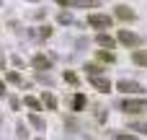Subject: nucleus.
<instances>
[{
  "mask_svg": "<svg viewBox=\"0 0 147 140\" xmlns=\"http://www.w3.org/2000/svg\"><path fill=\"white\" fill-rule=\"evenodd\" d=\"M119 109L124 114H145L147 112V99H121L119 101Z\"/></svg>",
  "mask_w": 147,
  "mask_h": 140,
  "instance_id": "nucleus-1",
  "label": "nucleus"
},
{
  "mask_svg": "<svg viewBox=\"0 0 147 140\" xmlns=\"http://www.w3.org/2000/svg\"><path fill=\"white\" fill-rule=\"evenodd\" d=\"M116 91H121V94H127V96H140V94H145V86L137 83V81L121 78V81L116 83Z\"/></svg>",
  "mask_w": 147,
  "mask_h": 140,
  "instance_id": "nucleus-2",
  "label": "nucleus"
},
{
  "mask_svg": "<svg viewBox=\"0 0 147 140\" xmlns=\"http://www.w3.org/2000/svg\"><path fill=\"white\" fill-rule=\"evenodd\" d=\"M88 26L103 31V29H111V26H114V18L106 16V13H90V16H88Z\"/></svg>",
  "mask_w": 147,
  "mask_h": 140,
  "instance_id": "nucleus-3",
  "label": "nucleus"
},
{
  "mask_svg": "<svg viewBox=\"0 0 147 140\" xmlns=\"http://www.w3.org/2000/svg\"><path fill=\"white\" fill-rule=\"evenodd\" d=\"M116 42H119V44H124V47H129V49H132V47H140V44H142V39H140L134 31H127V29H121V31H119Z\"/></svg>",
  "mask_w": 147,
  "mask_h": 140,
  "instance_id": "nucleus-4",
  "label": "nucleus"
},
{
  "mask_svg": "<svg viewBox=\"0 0 147 140\" xmlns=\"http://www.w3.org/2000/svg\"><path fill=\"white\" fill-rule=\"evenodd\" d=\"M31 68L39 70V73H41V70H52V60H49L47 55H34V57H31Z\"/></svg>",
  "mask_w": 147,
  "mask_h": 140,
  "instance_id": "nucleus-5",
  "label": "nucleus"
},
{
  "mask_svg": "<svg viewBox=\"0 0 147 140\" xmlns=\"http://www.w3.org/2000/svg\"><path fill=\"white\" fill-rule=\"evenodd\" d=\"M114 16H116V18H121V21H127V23H132V21L137 18V13H134V10L129 8V5H116Z\"/></svg>",
  "mask_w": 147,
  "mask_h": 140,
  "instance_id": "nucleus-6",
  "label": "nucleus"
},
{
  "mask_svg": "<svg viewBox=\"0 0 147 140\" xmlns=\"http://www.w3.org/2000/svg\"><path fill=\"white\" fill-rule=\"evenodd\" d=\"M90 86H93L96 91H101V94H109V91H111V81H109V78H103V75L90 78Z\"/></svg>",
  "mask_w": 147,
  "mask_h": 140,
  "instance_id": "nucleus-7",
  "label": "nucleus"
},
{
  "mask_svg": "<svg viewBox=\"0 0 147 140\" xmlns=\"http://www.w3.org/2000/svg\"><path fill=\"white\" fill-rule=\"evenodd\" d=\"M83 70H85V75H88V78H98V75H103V68H101V65H96V62H85V65H83Z\"/></svg>",
  "mask_w": 147,
  "mask_h": 140,
  "instance_id": "nucleus-8",
  "label": "nucleus"
},
{
  "mask_svg": "<svg viewBox=\"0 0 147 140\" xmlns=\"http://www.w3.org/2000/svg\"><path fill=\"white\" fill-rule=\"evenodd\" d=\"M96 42H98L101 47H106V49H114V47H116V39H114L111 34H98Z\"/></svg>",
  "mask_w": 147,
  "mask_h": 140,
  "instance_id": "nucleus-9",
  "label": "nucleus"
},
{
  "mask_svg": "<svg viewBox=\"0 0 147 140\" xmlns=\"http://www.w3.org/2000/svg\"><path fill=\"white\" fill-rule=\"evenodd\" d=\"M132 62L147 68V49H134V52H132Z\"/></svg>",
  "mask_w": 147,
  "mask_h": 140,
  "instance_id": "nucleus-10",
  "label": "nucleus"
},
{
  "mask_svg": "<svg viewBox=\"0 0 147 140\" xmlns=\"http://www.w3.org/2000/svg\"><path fill=\"white\" fill-rule=\"evenodd\" d=\"M85 104H88V99H85L83 94H75V99H72V112H83Z\"/></svg>",
  "mask_w": 147,
  "mask_h": 140,
  "instance_id": "nucleus-11",
  "label": "nucleus"
},
{
  "mask_svg": "<svg viewBox=\"0 0 147 140\" xmlns=\"http://www.w3.org/2000/svg\"><path fill=\"white\" fill-rule=\"evenodd\" d=\"M28 122H31V125H34L39 132H44V130H47V125H44V120H41L39 114H28Z\"/></svg>",
  "mask_w": 147,
  "mask_h": 140,
  "instance_id": "nucleus-12",
  "label": "nucleus"
},
{
  "mask_svg": "<svg viewBox=\"0 0 147 140\" xmlns=\"http://www.w3.org/2000/svg\"><path fill=\"white\" fill-rule=\"evenodd\" d=\"M41 101H44V104H47V107H49V109H52V112H54V109H57V99H54V96H52V94H41Z\"/></svg>",
  "mask_w": 147,
  "mask_h": 140,
  "instance_id": "nucleus-13",
  "label": "nucleus"
},
{
  "mask_svg": "<svg viewBox=\"0 0 147 140\" xmlns=\"http://www.w3.org/2000/svg\"><path fill=\"white\" fill-rule=\"evenodd\" d=\"M72 5L75 8H96L98 0H72Z\"/></svg>",
  "mask_w": 147,
  "mask_h": 140,
  "instance_id": "nucleus-14",
  "label": "nucleus"
},
{
  "mask_svg": "<svg viewBox=\"0 0 147 140\" xmlns=\"http://www.w3.org/2000/svg\"><path fill=\"white\" fill-rule=\"evenodd\" d=\"M129 127L140 135H147V122H129Z\"/></svg>",
  "mask_w": 147,
  "mask_h": 140,
  "instance_id": "nucleus-15",
  "label": "nucleus"
},
{
  "mask_svg": "<svg viewBox=\"0 0 147 140\" xmlns=\"http://www.w3.org/2000/svg\"><path fill=\"white\" fill-rule=\"evenodd\" d=\"M98 60H103V62H114L116 55H114V52H98Z\"/></svg>",
  "mask_w": 147,
  "mask_h": 140,
  "instance_id": "nucleus-16",
  "label": "nucleus"
},
{
  "mask_svg": "<svg viewBox=\"0 0 147 140\" xmlns=\"http://www.w3.org/2000/svg\"><path fill=\"white\" fill-rule=\"evenodd\" d=\"M26 107H28V109H34V112H41V104H39L36 99H28V96H26Z\"/></svg>",
  "mask_w": 147,
  "mask_h": 140,
  "instance_id": "nucleus-17",
  "label": "nucleus"
},
{
  "mask_svg": "<svg viewBox=\"0 0 147 140\" xmlns=\"http://www.w3.org/2000/svg\"><path fill=\"white\" fill-rule=\"evenodd\" d=\"M5 81H8V83H23L18 73H5Z\"/></svg>",
  "mask_w": 147,
  "mask_h": 140,
  "instance_id": "nucleus-18",
  "label": "nucleus"
},
{
  "mask_svg": "<svg viewBox=\"0 0 147 140\" xmlns=\"http://www.w3.org/2000/svg\"><path fill=\"white\" fill-rule=\"evenodd\" d=\"M62 78H65V81H67V83H72V86H75V83H78V75H75V73H72V70H65V75H62Z\"/></svg>",
  "mask_w": 147,
  "mask_h": 140,
  "instance_id": "nucleus-19",
  "label": "nucleus"
},
{
  "mask_svg": "<svg viewBox=\"0 0 147 140\" xmlns=\"http://www.w3.org/2000/svg\"><path fill=\"white\" fill-rule=\"evenodd\" d=\"M111 138L114 140H137L134 135H124V132H111Z\"/></svg>",
  "mask_w": 147,
  "mask_h": 140,
  "instance_id": "nucleus-20",
  "label": "nucleus"
},
{
  "mask_svg": "<svg viewBox=\"0 0 147 140\" xmlns=\"http://www.w3.org/2000/svg\"><path fill=\"white\" fill-rule=\"evenodd\" d=\"M59 23H65V26L72 23V16H70V13H59Z\"/></svg>",
  "mask_w": 147,
  "mask_h": 140,
  "instance_id": "nucleus-21",
  "label": "nucleus"
},
{
  "mask_svg": "<svg viewBox=\"0 0 147 140\" xmlns=\"http://www.w3.org/2000/svg\"><path fill=\"white\" fill-rule=\"evenodd\" d=\"M16 130H18V138H28V132H26V125H18V127H16Z\"/></svg>",
  "mask_w": 147,
  "mask_h": 140,
  "instance_id": "nucleus-22",
  "label": "nucleus"
},
{
  "mask_svg": "<svg viewBox=\"0 0 147 140\" xmlns=\"http://www.w3.org/2000/svg\"><path fill=\"white\" fill-rule=\"evenodd\" d=\"M39 34H41L44 39H47V36H52V26H41V31H39Z\"/></svg>",
  "mask_w": 147,
  "mask_h": 140,
  "instance_id": "nucleus-23",
  "label": "nucleus"
},
{
  "mask_svg": "<svg viewBox=\"0 0 147 140\" xmlns=\"http://www.w3.org/2000/svg\"><path fill=\"white\" fill-rule=\"evenodd\" d=\"M57 5H62V8H70V5H72V0H57Z\"/></svg>",
  "mask_w": 147,
  "mask_h": 140,
  "instance_id": "nucleus-24",
  "label": "nucleus"
},
{
  "mask_svg": "<svg viewBox=\"0 0 147 140\" xmlns=\"http://www.w3.org/2000/svg\"><path fill=\"white\" fill-rule=\"evenodd\" d=\"M5 94H8V91H5V83L0 81V96H5Z\"/></svg>",
  "mask_w": 147,
  "mask_h": 140,
  "instance_id": "nucleus-25",
  "label": "nucleus"
},
{
  "mask_svg": "<svg viewBox=\"0 0 147 140\" xmlns=\"http://www.w3.org/2000/svg\"><path fill=\"white\" fill-rule=\"evenodd\" d=\"M36 140H44V138H36Z\"/></svg>",
  "mask_w": 147,
  "mask_h": 140,
  "instance_id": "nucleus-26",
  "label": "nucleus"
}]
</instances>
